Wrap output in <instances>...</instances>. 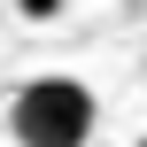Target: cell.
Segmentation results:
<instances>
[{
  "instance_id": "6da1fadb",
  "label": "cell",
  "mask_w": 147,
  "mask_h": 147,
  "mask_svg": "<svg viewBox=\"0 0 147 147\" xmlns=\"http://www.w3.org/2000/svg\"><path fill=\"white\" fill-rule=\"evenodd\" d=\"M93 93L78 85V78H31V85H16V101H8V132L16 147H85L93 140Z\"/></svg>"
},
{
  "instance_id": "7a4b0ae2",
  "label": "cell",
  "mask_w": 147,
  "mask_h": 147,
  "mask_svg": "<svg viewBox=\"0 0 147 147\" xmlns=\"http://www.w3.org/2000/svg\"><path fill=\"white\" fill-rule=\"evenodd\" d=\"M70 0H16V16H31V23H47V16H62Z\"/></svg>"
},
{
  "instance_id": "3957f363",
  "label": "cell",
  "mask_w": 147,
  "mask_h": 147,
  "mask_svg": "<svg viewBox=\"0 0 147 147\" xmlns=\"http://www.w3.org/2000/svg\"><path fill=\"white\" fill-rule=\"evenodd\" d=\"M132 147H147V140H132Z\"/></svg>"
}]
</instances>
